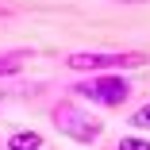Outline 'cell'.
Listing matches in <instances>:
<instances>
[{"label": "cell", "instance_id": "cell-7", "mask_svg": "<svg viewBox=\"0 0 150 150\" xmlns=\"http://www.w3.org/2000/svg\"><path fill=\"white\" fill-rule=\"evenodd\" d=\"M115 150H150V139H142V135H123Z\"/></svg>", "mask_w": 150, "mask_h": 150}, {"label": "cell", "instance_id": "cell-2", "mask_svg": "<svg viewBox=\"0 0 150 150\" xmlns=\"http://www.w3.org/2000/svg\"><path fill=\"white\" fill-rule=\"evenodd\" d=\"M77 100H88V104H100V108H123L135 93V85L123 77V73H85V81L69 85Z\"/></svg>", "mask_w": 150, "mask_h": 150}, {"label": "cell", "instance_id": "cell-6", "mask_svg": "<svg viewBox=\"0 0 150 150\" xmlns=\"http://www.w3.org/2000/svg\"><path fill=\"white\" fill-rule=\"evenodd\" d=\"M127 123H131L135 131H150V100H146V104H139V108L131 112V119H127Z\"/></svg>", "mask_w": 150, "mask_h": 150}, {"label": "cell", "instance_id": "cell-9", "mask_svg": "<svg viewBox=\"0 0 150 150\" xmlns=\"http://www.w3.org/2000/svg\"><path fill=\"white\" fill-rule=\"evenodd\" d=\"M112 4H150V0H112Z\"/></svg>", "mask_w": 150, "mask_h": 150}, {"label": "cell", "instance_id": "cell-4", "mask_svg": "<svg viewBox=\"0 0 150 150\" xmlns=\"http://www.w3.org/2000/svg\"><path fill=\"white\" fill-rule=\"evenodd\" d=\"M27 58H31V50H4L0 54V77H16L27 66Z\"/></svg>", "mask_w": 150, "mask_h": 150}, {"label": "cell", "instance_id": "cell-5", "mask_svg": "<svg viewBox=\"0 0 150 150\" xmlns=\"http://www.w3.org/2000/svg\"><path fill=\"white\" fill-rule=\"evenodd\" d=\"M4 146L8 150H42V135L39 131H12Z\"/></svg>", "mask_w": 150, "mask_h": 150}, {"label": "cell", "instance_id": "cell-3", "mask_svg": "<svg viewBox=\"0 0 150 150\" xmlns=\"http://www.w3.org/2000/svg\"><path fill=\"white\" fill-rule=\"evenodd\" d=\"M50 119H54V127L62 135H69L73 142H96L104 135V119H96L93 112L81 108L77 100H58L54 112H50Z\"/></svg>", "mask_w": 150, "mask_h": 150}, {"label": "cell", "instance_id": "cell-8", "mask_svg": "<svg viewBox=\"0 0 150 150\" xmlns=\"http://www.w3.org/2000/svg\"><path fill=\"white\" fill-rule=\"evenodd\" d=\"M12 16H16V8H12V4H0V19H12Z\"/></svg>", "mask_w": 150, "mask_h": 150}, {"label": "cell", "instance_id": "cell-1", "mask_svg": "<svg viewBox=\"0 0 150 150\" xmlns=\"http://www.w3.org/2000/svg\"><path fill=\"white\" fill-rule=\"evenodd\" d=\"M146 62H150L146 50H77L66 58L73 73H127V69H142Z\"/></svg>", "mask_w": 150, "mask_h": 150}]
</instances>
